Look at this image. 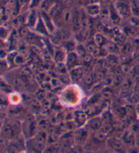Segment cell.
<instances>
[{
    "label": "cell",
    "instance_id": "d6986e66",
    "mask_svg": "<svg viewBox=\"0 0 139 153\" xmlns=\"http://www.w3.org/2000/svg\"><path fill=\"white\" fill-rule=\"evenodd\" d=\"M130 100L133 103H137L139 102V95L137 93H132L130 95Z\"/></svg>",
    "mask_w": 139,
    "mask_h": 153
},
{
    "label": "cell",
    "instance_id": "4316f807",
    "mask_svg": "<svg viewBox=\"0 0 139 153\" xmlns=\"http://www.w3.org/2000/svg\"><path fill=\"white\" fill-rule=\"evenodd\" d=\"M132 46L130 45V44H126V45H124L123 46V52L125 53L126 54H130L132 51Z\"/></svg>",
    "mask_w": 139,
    "mask_h": 153
},
{
    "label": "cell",
    "instance_id": "4dcf8cb0",
    "mask_svg": "<svg viewBox=\"0 0 139 153\" xmlns=\"http://www.w3.org/2000/svg\"><path fill=\"white\" fill-rule=\"evenodd\" d=\"M51 84L52 85L56 87V86H58L59 85H60V81L56 80V79H52V80H51Z\"/></svg>",
    "mask_w": 139,
    "mask_h": 153
},
{
    "label": "cell",
    "instance_id": "d4e9b609",
    "mask_svg": "<svg viewBox=\"0 0 139 153\" xmlns=\"http://www.w3.org/2000/svg\"><path fill=\"white\" fill-rule=\"evenodd\" d=\"M14 61H15V63L16 64H21L24 62V59L23 56L18 55V56H16V57L14 58Z\"/></svg>",
    "mask_w": 139,
    "mask_h": 153
},
{
    "label": "cell",
    "instance_id": "f1b7e54d",
    "mask_svg": "<svg viewBox=\"0 0 139 153\" xmlns=\"http://www.w3.org/2000/svg\"><path fill=\"white\" fill-rule=\"evenodd\" d=\"M84 135H85V134H84V131L79 130L75 132V136L77 138H79V139H81Z\"/></svg>",
    "mask_w": 139,
    "mask_h": 153
},
{
    "label": "cell",
    "instance_id": "9a60e30c",
    "mask_svg": "<svg viewBox=\"0 0 139 153\" xmlns=\"http://www.w3.org/2000/svg\"><path fill=\"white\" fill-rule=\"evenodd\" d=\"M77 61V55L75 53H71L69 54L67 56V63L69 65H73V63H75Z\"/></svg>",
    "mask_w": 139,
    "mask_h": 153
},
{
    "label": "cell",
    "instance_id": "44dd1931",
    "mask_svg": "<svg viewBox=\"0 0 139 153\" xmlns=\"http://www.w3.org/2000/svg\"><path fill=\"white\" fill-rule=\"evenodd\" d=\"M105 135H106L105 134L100 131L95 135V137L96 138V140H98V141H103V140L105 139V137H106Z\"/></svg>",
    "mask_w": 139,
    "mask_h": 153
},
{
    "label": "cell",
    "instance_id": "7c38bea8",
    "mask_svg": "<svg viewBox=\"0 0 139 153\" xmlns=\"http://www.w3.org/2000/svg\"><path fill=\"white\" fill-rule=\"evenodd\" d=\"M83 74V70L81 68H76L75 70H72L71 71V76L72 78L78 80V79L80 78L81 76Z\"/></svg>",
    "mask_w": 139,
    "mask_h": 153
},
{
    "label": "cell",
    "instance_id": "e575fe53",
    "mask_svg": "<svg viewBox=\"0 0 139 153\" xmlns=\"http://www.w3.org/2000/svg\"><path fill=\"white\" fill-rule=\"evenodd\" d=\"M138 150H139V146H138Z\"/></svg>",
    "mask_w": 139,
    "mask_h": 153
},
{
    "label": "cell",
    "instance_id": "9c48e42d",
    "mask_svg": "<svg viewBox=\"0 0 139 153\" xmlns=\"http://www.w3.org/2000/svg\"><path fill=\"white\" fill-rule=\"evenodd\" d=\"M102 120L101 118H95L92 119L88 123L89 127H90L93 130H98L101 129L102 126Z\"/></svg>",
    "mask_w": 139,
    "mask_h": 153
},
{
    "label": "cell",
    "instance_id": "7a4b0ae2",
    "mask_svg": "<svg viewBox=\"0 0 139 153\" xmlns=\"http://www.w3.org/2000/svg\"><path fill=\"white\" fill-rule=\"evenodd\" d=\"M46 138V135L45 133L41 132L37 135L33 140V146L37 151H40L42 150L44 145Z\"/></svg>",
    "mask_w": 139,
    "mask_h": 153
},
{
    "label": "cell",
    "instance_id": "cb8c5ba5",
    "mask_svg": "<svg viewBox=\"0 0 139 153\" xmlns=\"http://www.w3.org/2000/svg\"><path fill=\"white\" fill-rule=\"evenodd\" d=\"M111 118V116L109 112H105V114L103 115V120L104 123L110 122Z\"/></svg>",
    "mask_w": 139,
    "mask_h": 153
},
{
    "label": "cell",
    "instance_id": "5bb4252c",
    "mask_svg": "<svg viewBox=\"0 0 139 153\" xmlns=\"http://www.w3.org/2000/svg\"><path fill=\"white\" fill-rule=\"evenodd\" d=\"M75 51H76V54H77V55H79V56H81V57H83V58L87 55L86 49L84 48L81 45L76 46Z\"/></svg>",
    "mask_w": 139,
    "mask_h": 153
},
{
    "label": "cell",
    "instance_id": "8992f818",
    "mask_svg": "<svg viewBox=\"0 0 139 153\" xmlns=\"http://www.w3.org/2000/svg\"><path fill=\"white\" fill-rule=\"evenodd\" d=\"M16 134L15 131L14 130L12 126L9 125H5L2 128V134L6 138H12Z\"/></svg>",
    "mask_w": 139,
    "mask_h": 153
},
{
    "label": "cell",
    "instance_id": "1f68e13d",
    "mask_svg": "<svg viewBox=\"0 0 139 153\" xmlns=\"http://www.w3.org/2000/svg\"><path fill=\"white\" fill-rule=\"evenodd\" d=\"M92 56L91 55H86L84 57V61H85L86 63H89L90 62V61H92Z\"/></svg>",
    "mask_w": 139,
    "mask_h": 153
},
{
    "label": "cell",
    "instance_id": "4fadbf2b",
    "mask_svg": "<svg viewBox=\"0 0 139 153\" xmlns=\"http://www.w3.org/2000/svg\"><path fill=\"white\" fill-rule=\"evenodd\" d=\"M101 131L104 133V134H108L112 130V125H111L110 122H106L103 125H102L101 127Z\"/></svg>",
    "mask_w": 139,
    "mask_h": 153
},
{
    "label": "cell",
    "instance_id": "d6a6232c",
    "mask_svg": "<svg viewBox=\"0 0 139 153\" xmlns=\"http://www.w3.org/2000/svg\"><path fill=\"white\" fill-rule=\"evenodd\" d=\"M79 2L81 4H87L88 5V1L89 0H78Z\"/></svg>",
    "mask_w": 139,
    "mask_h": 153
},
{
    "label": "cell",
    "instance_id": "e0dca14e",
    "mask_svg": "<svg viewBox=\"0 0 139 153\" xmlns=\"http://www.w3.org/2000/svg\"><path fill=\"white\" fill-rule=\"evenodd\" d=\"M84 82L87 86H90L93 82V76L89 74L84 79Z\"/></svg>",
    "mask_w": 139,
    "mask_h": 153
},
{
    "label": "cell",
    "instance_id": "6da1fadb",
    "mask_svg": "<svg viewBox=\"0 0 139 153\" xmlns=\"http://www.w3.org/2000/svg\"><path fill=\"white\" fill-rule=\"evenodd\" d=\"M117 13L122 19H130L132 15L130 1L128 0H117L114 4Z\"/></svg>",
    "mask_w": 139,
    "mask_h": 153
},
{
    "label": "cell",
    "instance_id": "484cf974",
    "mask_svg": "<svg viewBox=\"0 0 139 153\" xmlns=\"http://www.w3.org/2000/svg\"><path fill=\"white\" fill-rule=\"evenodd\" d=\"M39 125L43 130H46L48 128V123H47V120H42L41 122L39 123Z\"/></svg>",
    "mask_w": 139,
    "mask_h": 153
},
{
    "label": "cell",
    "instance_id": "ac0fdd59",
    "mask_svg": "<svg viewBox=\"0 0 139 153\" xmlns=\"http://www.w3.org/2000/svg\"><path fill=\"white\" fill-rule=\"evenodd\" d=\"M55 58L57 61H62L64 59V54L62 51H58L55 52Z\"/></svg>",
    "mask_w": 139,
    "mask_h": 153
},
{
    "label": "cell",
    "instance_id": "ba28073f",
    "mask_svg": "<svg viewBox=\"0 0 139 153\" xmlns=\"http://www.w3.org/2000/svg\"><path fill=\"white\" fill-rule=\"evenodd\" d=\"M94 42L97 45L98 47H101L106 44V40L105 37L101 33H96L94 36Z\"/></svg>",
    "mask_w": 139,
    "mask_h": 153
},
{
    "label": "cell",
    "instance_id": "277c9868",
    "mask_svg": "<svg viewBox=\"0 0 139 153\" xmlns=\"http://www.w3.org/2000/svg\"><path fill=\"white\" fill-rule=\"evenodd\" d=\"M71 25L73 29L76 31H81V14L78 11L73 12L72 16Z\"/></svg>",
    "mask_w": 139,
    "mask_h": 153
},
{
    "label": "cell",
    "instance_id": "30bf717a",
    "mask_svg": "<svg viewBox=\"0 0 139 153\" xmlns=\"http://www.w3.org/2000/svg\"><path fill=\"white\" fill-rule=\"evenodd\" d=\"M103 46L105 47V49L108 52V53L113 54V55L114 54H115L118 51V46H117V45L115 43H113V42L106 43Z\"/></svg>",
    "mask_w": 139,
    "mask_h": 153
},
{
    "label": "cell",
    "instance_id": "83f0119b",
    "mask_svg": "<svg viewBox=\"0 0 139 153\" xmlns=\"http://www.w3.org/2000/svg\"><path fill=\"white\" fill-rule=\"evenodd\" d=\"M104 76H105V74H104V73L101 71H96V72L95 73V74H94L95 78L96 79H98V80H102V79L104 78Z\"/></svg>",
    "mask_w": 139,
    "mask_h": 153
},
{
    "label": "cell",
    "instance_id": "8fae6325",
    "mask_svg": "<svg viewBox=\"0 0 139 153\" xmlns=\"http://www.w3.org/2000/svg\"><path fill=\"white\" fill-rule=\"evenodd\" d=\"M86 114L82 112H78L75 114V119L79 124H83L86 120Z\"/></svg>",
    "mask_w": 139,
    "mask_h": 153
},
{
    "label": "cell",
    "instance_id": "603a6c76",
    "mask_svg": "<svg viewBox=\"0 0 139 153\" xmlns=\"http://www.w3.org/2000/svg\"><path fill=\"white\" fill-rule=\"evenodd\" d=\"M103 96L104 98L105 99H109L112 97V92L109 89H105L103 92Z\"/></svg>",
    "mask_w": 139,
    "mask_h": 153
},
{
    "label": "cell",
    "instance_id": "836d02e7",
    "mask_svg": "<svg viewBox=\"0 0 139 153\" xmlns=\"http://www.w3.org/2000/svg\"><path fill=\"white\" fill-rule=\"evenodd\" d=\"M135 142H136V144L139 146V134L136 135L135 137Z\"/></svg>",
    "mask_w": 139,
    "mask_h": 153
},
{
    "label": "cell",
    "instance_id": "ffe728a7",
    "mask_svg": "<svg viewBox=\"0 0 139 153\" xmlns=\"http://www.w3.org/2000/svg\"><path fill=\"white\" fill-rule=\"evenodd\" d=\"M132 86V82L129 80H123L122 82V87L123 89L125 90H128Z\"/></svg>",
    "mask_w": 139,
    "mask_h": 153
},
{
    "label": "cell",
    "instance_id": "7402d4cb",
    "mask_svg": "<svg viewBox=\"0 0 139 153\" xmlns=\"http://www.w3.org/2000/svg\"><path fill=\"white\" fill-rule=\"evenodd\" d=\"M14 85L17 86L18 88H22V87H23V86H24V83L23 82V80H21V79H19V78L15 79V80H14Z\"/></svg>",
    "mask_w": 139,
    "mask_h": 153
},
{
    "label": "cell",
    "instance_id": "5b68a950",
    "mask_svg": "<svg viewBox=\"0 0 139 153\" xmlns=\"http://www.w3.org/2000/svg\"><path fill=\"white\" fill-rule=\"evenodd\" d=\"M108 145L111 149L116 150V151H121L123 149V144L120 140L117 138H111L108 140Z\"/></svg>",
    "mask_w": 139,
    "mask_h": 153
},
{
    "label": "cell",
    "instance_id": "3957f363",
    "mask_svg": "<svg viewBox=\"0 0 139 153\" xmlns=\"http://www.w3.org/2000/svg\"><path fill=\"white\" fill-rule=\"evenodd\" d=\"M85 11L90 17L97 16L101 12V5L97 3L86 5Z\"/></svg>",
    "mask_w": 139,
    "mask_h": 153
},
{
    "label": "cell",
    "instance_id": "52a82bcc",
    "mask_svg": "<svg viewBox=\"0 0 139 153\" xmlns=\"http://www.w3.org/2000/svg\"><path fill=\"white\" fill-rule=\"evenodd\" d=\"M132 15L139 18V1L138 0H130Z\"/></svg>",
    "mask_w": 139,
    "mask_h": 153
},
{
    "label": "cell",
    "instance_id": "2e32d148",
    "mask_svg": "<svg viewBox=\"0 0 139 153\" xmlns=\"http://www.w3.org/2000/svg\"><path fill=\"white\" fill-rule=\"evenodd\" d=\"M123 140L124 141L126 142V143H127V144H132V143L135 142V137H134L131 134H130V133L124 135Z\"/></svg>",
    "mask_w": 139,
    "mask_h": 153
},
{
    "label": "cell",
    "instance_id": "f546056e",
    "mask_svg": "<svg viewBox=\"0 0 139 153\" xmlns=\"http://www.w3.org/2000/svg\"><path fill=\"white\" fill-rule=\"evenodd\" d=\"M121 80H122V79H121V76H117L113 79V83L115 84V85H118V84H120L121 82Z\"/></svg>",
    "mask_w": 139,
    "mask_h": 153
}]
</instances>
